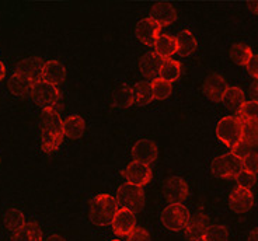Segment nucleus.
<instances>
[{
  "instance_id": "1",
  "label": "nucleus",
  "mask_w": 258,
  "mask_h": 241,
  "mask_svg": "<svg viewBox=\"0 0 258 241\" xmlns=\"http://www.w3.org/2000/svg\"><path fill=\"white\" fill-rule=\"evenodd\" d=\"M118 212V202L110 194H100L90 202L89 216L93 224L104 227L111 224Z\"/></svg>"
},
{
  "instance_id": "2",
  "label": "nucleus",
  "mask_w": 258,
  "mask_h": 241,
  "mask_svg": "<svg viewBox=\"0 0 258 241\" xmlns=\"http://www.w3.org/2000/svg\"><path fill=\"white\" fill-rule=\"evenodd\" d=\"M216 136L220 142L232 149L243 139V122L237 117H223L216 125Z\"/></svg>"
},
{
  "instance_id": "3",
  "label": "nucleus",
  "mask_w": 258,
  "mask_h": 241,
  "mask_svg": "<svg viewBox=\"0 0 258 241\" xmlns=\"http://www.w3.org/2000/svg\"><path fill=\"white\" fill-rule=\"evenodd\" d=\"M116 202L121 209H126L131 212H139L145 203V194L141 187H136L132 184H122L116 191Z\"/></svg>"
},
{
  "instance_id": "4",
  "label": "nucleus",
  "mask_w": 258,
  "mask_h": 241,
  "mask_svg": "<svg viewBox=\"0 0 258 241\" xmlns=\"http://www.w3.org/2000/svg\"><path fill=\"white\" fill-rule=\"evenodd\" d=\"M189 210L181 203H170L167 208L163 209L160 220L163 226L171 231H180L184 230L189 220Z\"/></svg>"
},
{
  "instance_id": "5",
  "label": "nucleus",
  "mask_w": 258,
  "mask_h": 241,
  "mask_svg": "<svg viewBox=\"0 0 258 241\" xmlns=\"http://www.w3.org/2000/svg\"><path fill=\"white\" fill-rule=\"evenodd\" d=\"M30 96H31L32 101L44 110L53 108L60 100V92L56 89V86L49 85L42 80L34 83Z\"/></svg>"
},
{
  "instance_id": "6",
  "label": "nucleus",
  "mask_w": 258,
  "mask_h": 241,
  "mask_svg": "<svg viewBox=\"0 0 258 241\" xmlns=\"http://www.w3.org/2000/svg\"><path fill=\"white\" fill-rule=\"evenodd\" d=\"M211 170L219 178H236L243 170V166H241V160H239L237 157L233 156L232 153H226L213 158Z\"/></svg>"
},
{
  "instance_id": "7",
  "label": "nucleus",
  "mask_w": 258,
  "mask_h": 241,
  "mask_svg": "<svg viewBox=\"0 0 258 241\" xmlns=\"http://www.w3.org/2000/svg\"><path fill=\"white\" fill-rule=\"evenodd\" d=\"M163 194L170 203H181L188 198V185L181 177H168L163 184Z\"/></svg>"
},
{
  "instance_id": "8",
  "label": "nucleus",
  "mask_w": 258,
  "mask_h": 241,
  "mask_svg": "<svg viewBox=\"0 0 258 241\" xmlns=\"http://www.w3.org/2000/svg\"><path fill=\"white\" fill-rule=\"evenodd\" d=\"M254 206V195L250 189L237 187L229 195V208L237 215L247 213Z\"/></svg>"
},
{
  "instance_id": "9",
  "label": "nucleus",
  "mask_w": 258,
  "mask_h": 241,
  "mask_svg": "<svg viewBox=\"0 0 258 241\" xmlns=\"http://www.w3.org/2000/svg\"><path fill=\"white\" fill-rule=\"evenodd\" d=\"M123 177L126 178L129 184L142 188L143 185H146L152 181L153 173H152L150 166H148V164L134 162L123 170Z\"/></svg>"
},
{
  "instance_id": "10",
  "label": "nucleus",
  "mask_w": 258,
  "mask_h": 241,
  "mask_svg": "<svg viewBox=\"0 0 258 241\" xmlns=\"http://www.w3.org/2000/svg\"><path fill=\"white\" fill-rule=\"evenodd\" d=\"M160 30L161 27L156 21H153L150 17H146L136 24L135 35L143 45L155 46L156 41L160 35Z\"/></svg>"
},
{
  "instance_id": "11",
  "label": "nucleus",
  "mask_w": 258,
  "mask_h": 241,
  "mask_svg": "<svg viewBox=\"0 0 258 241\" xmlns=\"http://www.w3.org/2000/svg\"><path fill=\"white\" fill-rule=\"evenodd\" d=\"M44 65H45V62L41 58L30 56V58L20 60L17 66H16V73L20 74V76H23V77L28 78L32 83H35V82L41 80Z\"/></svg>"
},
{
  "instance_id": "12",
  "label": "nucleus",
  "mask_w": 258,
  "mask_h": 241,
  "mask_svg": "<svg viewBox=\"0 0 258 241\" xmlns=\"http://www.w3.org/2000/svg\"><path fill=\"white\" fill-rule=\"evenodd\" d=\"M229 86L226 83V80L223 76H220L218 73H212L209 74L204 83H202V92L207 96L211 101L213 103H218V101H222L223 98V94H225L226 89Z\"/></svg>"
},
{
  "instance_id": "13",
  "label": "nucleus",
  "mask_w": 258,
  "mask_h": 241,
  "mask_svg": "<svg viewBox=\"0 0 258 241\" xmlns=\"http://www.w3.org/2000/svg\"><path fill=\"white\" fill-rule=\"evenodd\" d=\"M159 150L153 140L150 139H141L132 147V157L138 163L152 164L157 158Z\"/></svg>"
},
{
  "instance_id": "14",
  "label": "nucleus",
  "mask_w": 258,
  "mask_h": 241,
  "mask_svg": "<svg viewBox=\"0 0 258 241\" xmlns=\"http://www.w3.org/2000/svg\"><path fill=\"white\" fill-rule=\"evenodd\" d=\"M208 228H209V220L207 216L204 213H195L189 217L184 231L189 240L200 241L205 238Z\"/></svg>"
},
{
  "instance_id": "15",
  "label": "nucleus",
  "mask_w": 258,
  "mask_h": 241,
  "mask_svg": "<svg viewBox=\"0 0 258 241\" xmlns=\"http://www.w3.org/2000/svg\"><path fill=\"white\" fill-rule=\"evenodd\" d=\"M149 17L156 21L160 27L170 26L177 20V12L170 3H155L150 7Z\"/></svg>"
},
{
  "instance_id": "16",
  "label": "nucleus",
  "mask_w": 258,
  "mask_h": 241,
  "mask_svg": "<svg viewBox=\"0 0 258 241\" xmlns=\"http://www.w3.org/2000/svg\"><path fill=\"white\" fill-rule=\"evenodd\" d=\"M111 226L116 235H128L136 227L135 213L126 209H118Z\"/></svg>"
},
{
  "instance_id": "17",
  "label": "nucleus",
  "mask_w": 258,
  "mask_h": 241,
  "mask_svg": "<svg viewBox=\"0 0 258 241\" xmlns=\"http://www.w3.org/2000/svg\"><path fill=\"white\" fill-rule=\"evenodd\" d=\"M41 133H56V135H63L62 128H63V121L59 117L58 111L55 108H45L41 118Z\"/></svg>"
},
{
  "instance_id": "18",
  "label": "nucleus",
  "mask_w": 258,
  "mask_h": 241,
  "mask_svg": "<svg viewBox=\"0 0 258 241\" xmlns=\"http://www.w3.org/2000/svg\"><path fill=\"white\" fill-rule=\"evenodd\" d=\"M163 59L156 52H148L143 55L139 60V70L142 73L143 77L146 78H159L160 67Z\"/></svg>"
},
{
  "instance_id": "19",
  "label": "nucleus",
  "mask_w": 258,
  "mask_h": 241,
  "mask_svg": "<svg viewBox=\"0 0 258 241\" xmlns=\"http://www.w3.org/2000/svg\"><path fill=\"white\" fill-rule=\"evenodd\" d=\"M64 78H66V69H64L63 63H60L59 60H48V62H45L42 76H41L42 82L56 86L63 83Z\"/></svg>"
},
{
  "instance_id": "20",
  "label": "nucleus",
  "mask_w": 258,
  "mask_h": 241,
  "mask_svg": "<svg viewBox=\"0 0 258 241\" xmlns=\"http://www.w3.org/2000/svg\"><path fill=\"white\" fill-rule=\"evenodd\" d=\"M111 104L115 108H128L135 104L134 90L128 85H119L111 94Z\"/></svg>"
},
{
  "instance_id": "21",
  "label": "nucleus",
  "mask_w": 258,
  "mask_h": 241,
  "mask_svg": "<svg viewBox=\"0 0 258 241\" xmlns=\"http://www.w3.org/2000/svg\"><path fill=\"white\" fill-rule=\"evenodd\" d=\"M63 136L69 139H79L84 135L86 132V121L80 115H72L63 121Z\"/></svg>"
},
{
  "instance_id": "22",
  "label": "nucleus",
  "mask_w": 258,
  "mask_h": 241,
  "mask_svg": "<svg viewBox=\"0 0 258 241\" xmlns=\"http://www.w3.org/2000/svg\"><path fill=\"white\" fill-rule=\"evenodd\" d=\"M32 86H34L32 82H30L28 78L23 77V76H20L17 73H14L13 76L9 78V82H7V87H9L10 93L13 96H16V97L21 98L31 94Z\"/></svg>"
},
{
  "instance_id": "23",
  "label": "nucleus",
  "mask_w": 258,
  "mask_h": 241,
  "mask_svg": "<svg viewBox=\"0 0 258 241\" xmlns=\"http://www.w3.org/2000/svg\"><path fill=\"white\" fill-rule=\"evenodd\" d=\"M177 39L167 34H160L159 38L155 44V52L160 56L161 59H170L174 53H177Z\"/></svg>"
},
{
  "instance_id": "24",
  "label": "nucleus",
  "mask_w": 258,
  "mask_h": 241,
  "mask_svg": "<svg viewBox=\"0 0 258 241\" xmlns=\"http://www.w3.org/2000/svg\"><path fill=\"white\" fill-rule=\"evenodd\" d=\"M177 48L178 51L177 52L180 53L181 56H189L192 55L195 51H197V46H198V42L194 37V34L189 31V30H184L181 31L177 37Z\"/></svg>"
},
{
  "instance_id": "25",
  "label": "nucleus",
  "mask_w": 258,
  "mask_h": 241,
  "mask_svg": "<svg viewBox=\"0 0 258 241\" xmlns=\"http://www.w3.org/2000/svg\"><path fill=\"white\" fill-rule=\"evenodd\" d=\"M244 98V92H243L240 87H237V86H230V87L226 89L222 101H223V104H225L227 108H230V110H237V111H239L240 107L245 103Z\"/></svg>"
},
{
  "instance_id": "26",
  "label": "nucleus",
  "mask_w": 258,
  "mask_h": 241,
  "mask_svg": "<svg viewBox=\"0 0 258 241\" xmlns=\"http://www.w3.org/2000/svg\"><path fill=\"white\" fill-rule=\"evenodd\" d=\"M181 74V65L180 62H177L174 59H163L160 67V78H163L167 83H174Z\"/></svg>"
},
{
  "instance_id": "27",
  "label": "nucleus",
  "mask_w": 258,
  "mask_h": 241,
  "mask_svg": "<svg viewBox=\"0 0 258 241\" xmlns=\"http://www.w3.org/2000/svg\"><path fill=\"white\" fill-rule=\"evenodd\" d=\"M12 241H42V231L37 223H27L24 227L14 233Z\"/></svg>"
},
{
  "instance_id": "28",
  "label": "nucleus",
  "mask_w": 258,
  "mask_h": 241,
  "mask_svg": "<svg viewBox=\"0 0 258 241\" xmlns=\"http://www.w3.org/2000/svg\"><path fill=\"white\" fill-rule=\"evenodd\" d=\"M3 223L9 230L12 231H19L20 228H23L26 226V216L24 213L19 210V209H9L5 212L3 215Z\"/></svg>"
},
{
  "instance_id": "29",
  "label": "nucleus",
  "mask_w": 258,
  "mask_h": 241,
  "mask_svg": "<svg viewBox=\"0 0 258 241\" xmlns=\"http://www.w3.org/2000/svg\"><path fill=\"white\" fill-rule=\"evenodd\" d=\"M252 51L251 48L245 44H234V45L230 48V52H229V56L232 59L233 62L236 65L239 66H247V63L250 62V59L252 58Z\"/></svg>"
},
{
  "instance_id": "30",
  "label": "nucleus",
  "mask_w": 258,
  "mask_h": 241,
  "mask_svg": "<svg viewBox=\"0 0 258 241\" xmlns=\"http://www.w3.org/2000/svg\"><path fill=\"white\" fill-rule=\"evenodd\" d=\"M63 143V135H56V133H41L39 136V146L44 153L51 154L55 153L56 150L60 149V146Z\"/></svg>"
},
{
  "instance_id": "31",
  "label": "nucleus",
  "mask_w": 258,
  "mask_h": 241,
  "mask_svg": "<svg viewBox=\"0 0 258 241\" xmlns=\"http://www.w3.org/2000/svg\"><path fill=\"white\" fill-rule=\"evenodd\" d=\"M134 97H135V104L138 105H148L150 104L155 97H153V92H152V86L148 82H139L136 83L134 87Z\"/></svg>"
},
{
  "instance_id": "32",
  "label": "nucleus",
  "mask_w": 258,
  "mask_h": 241,
  "mask_svg": "<svg viewBox=\"0 0 258 241\" xmlns=\"http://www.w3.org/2000/svg\"><path fill=\"white\" fill-rule=\"evenodd\" d=\"M237 118L241 122H251L258 121V103L257 101H245L237 111Z\"/></svg>"
},
{
  "instance_id": "33",
  "label": "nucleus",
  "mask_w": 258,
  "mask_h": 241,
  "mask_svg": "<svg viewBox=\"0 0 258 241\" xmlns=\"http://www.w3.org/2000/svg\"><path fill=\"white\" fill-rule=\"evenodd\" d=\"M152 92H153V97L156 100H159V101H163V100H167L170 96H171V93H173V87L170 83L167 82H164L163 78H155V80H152Z\"/></svg>"
},
{
  "instance_id": "34",
  "label": "nucleus",
  "mask_w": 258,
  "mask_h": 241,
  "mask_svg": "<svg viewBox=\"0 0 258 241\" xmlns=\"http://www.w3.org/2000/svg\"><path fill=\"white\" fill-rule=\"evenodd\" d=\"M243 140L255 149L258 146V121L243 122Z\"/></svg>"
},
{
  "instance_id": "35",
  "label": "nucleus",
  "mask_w": 258,
  "mask_h": 241,
  "mask_svg": "<svg viewBox=\"0 0 258 241\" xmlns=\"http://www.w3.org/2000/svg\"><path fill=\"white\" fill-rule=\"evenodd\" d=\"M205 241H229V233H227V228L225 226H220V224H213L209 226L205 235Z\"/></svg>"
},
{
  "instance_id": "36",
  "label": "nucleus",
  "mask_w": 258,
  "mask_h": 241,
  "mask_svg": "<svg viewBox=\"0 0 258 241\" xmlns=\"http://www.w3.org/2000/svg\"><path fill=\"white\" fill-rule=\"evenodd\" d=\"M236 181H237V187H241V188L250 189L251 191L255 184H257V176H254L251 173H247L244 170H241L237 177H236Z\"/></svg>"
},
{
  "instance_id": "37",
  "label": "nucleus",
  "mask_w": 258,
  "mask_h": 241,
  "mask_svg": "<svg viewBox=\"0 0 258 241\" xmlns=\"http://www.w3.org/2000/svg\"><path fill=\"white\" fill-rule=\"evenodd\" d=\"M252 151H254V147L250 143H247L245 140H243V139L232 147V154L237 157L239 160L245 158L248 154H251Z\"/></svg>"
},
{
  "instance_id": "38",
  "label": "nucleus",
  "mask_w": 258,
  "mask_h": 241,
  "mask_svg": "<svg viewBox=\"0 0 258 241\" xmlns=\"http://www.w3.org/2000/svg\"><path fill=\"white\" fill-rule=\"evenodd\" d=\"M241 166H243V170L247 171V173H251L254 176L258 174V154L255 151H252L251 154L245 157L241 160Z\"/></svg>"
},
{
  "instance_id": "39",
  "label": "nucleus",
  "mask_w": 258,
  "mask_h": 241,
  "mask_svg": "<svg viewBox=\"0 0 258 241\" xmlns=\"http://www.w3.org/2000/svg\"><path fill=\"white\" fill-rule=\"evenodd\" d=\"M128 241H150V234L148 230L142 227H135L128 235Z\"/></svg>"
},
{
  "instance_id": "40",
  "label": "nucleus",
  "mask_w": 258,
  "mask_h": 241,
  "mask_svg": "<svg viewBox=\"0 0 258 241\" xmlns=\"http://www.w3.org/2000/svg\"><path fill=\"white\" fill-rule=\"evenodd\" d=\"M245 67H247V70L252 77L258 80V55H252V58L250 59V62L247 63Z\"/></svg>"
},
{
  "instance_id": "41",
  "label": "nucleus",
  "mask_w": 258,
  "mask_h": 241,
  "mask_svg": "<svg viewBox=\"0 0 258 241\" xmlns=\"http://www.w3.org/2000/svg\"><path fill=\"white\" fill-rule=\"evenodd\" d=\"M251 94L252 98H254V101H257L258 103V80H255L251 86Z\"/></svg>"
},
{
  "instance_id": "42",
  "label": "nucleus",
  "mask_w": 258,
  "mask_h": 241,
  "mask_svg": "<svg viewBox=\"0 0 258 241\" xmlns=\"http://www.w3.org/2000/svg\"><path fill=\"white\" fill-rule=\"evenodd\" d=\"M247 241H258V227L252 228L251 231H250Z\"/></svg>"
},
{
  "instance_id": "43",
  "label": "nucleus",
  "mask_w": 258,
  "mask_h": 241,
  "mask_svg": "<svg viewBox=\"0 0 258 241\" xmlns=\"http://www.w3.org/2000/svg\"><path fill=\"white\" fill-rule=\"evenodd\" d=\"M248 9L250 12L258 16V2H252V3H248Z\"/></svg>"
},
{
  "instance_id": "44",
  "label": "nucleus",
  "mask_w": 258,
  "mask_h": 241,
  "mask_svg": "<svg viewBox=\"0 0 258 241\" xmlns=\"http://www.w3.org/2000/svg\"><path fill=\"white\" fill-rule=\"evenodd\" d=\"M46 241H66L63 238V237H62V235H59V234H52V235H49V237H48V238H46Z\"/></svg>"
},
{
  "instance_id": "45",
  "label": "nucleus",
  "mask_w": 258,
  "mask_h": 241,
  "mask_svg": "<svg viewBox=\"0 0 258 241\" xmlns=\"http://www.w3.org/2000/svg\"><path fill=\"white\" fill-rule=\"evenodd\" d=\"M5 77H6V67H5V65L0 62V82Z\"/></svg>"
},
{
  "instance_id": "46",
  "label": "nucleus",
  "mask_w": 258,
  "mask_h": 241,
  "mask_svg": "<svg viewBox=\"0 0 258 241\" xmlns=\"http://www.w3.org/2000/svg\"><path fill=\"white\" fill-rule=\"evenodd\" d=\"M254 151H255V153H257V154H258V146H257V147H255V149H254Z\"/></svg>"
},
{
  "instance_id": "47",
  "label": "nucleus",
  "mask_w": 258,
  "mask_h": 241,
  "mask_svg": "<svg viewBox=\"0 0 258 241\" xmlns=\"http://www.w3.org/2000/svg\"><path fill=\"white\" fill-rule=\"evenodd\" d=\"M111 241H119V240H111Z\"/></svg>"
},
{
  "instance_id": "48",
  "label": "nucleus",
  "mask_w": 258,
  "mask_h": 241,
  "mask_svg": "<svg viewBox=\"0 0 258 241\" xmlns=\"http://www.w3.org/2000/svg\"><path fill=\"white\" fill-rule=\"evenodd\" d=\"M0 163H2V158H0Z\"/></svg>"
},
{
  "instance_id": "49",
  "label": "nucleus",
  "mask_w": 258,
  "mask_h": 241,
  "mask_svg": "<svg viewBox=\"0 0 258 241\" xmlns=\"http://www.w3.org/2000/svg\"><path fill=\"white\" fill-rule=\"evenodd\" d=\"M200 241H205V240H200Z\"/></svg>"
}]
</instances>
